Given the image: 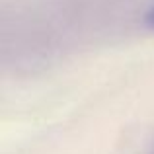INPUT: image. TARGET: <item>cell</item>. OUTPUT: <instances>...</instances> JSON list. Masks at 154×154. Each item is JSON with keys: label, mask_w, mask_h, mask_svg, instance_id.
I'll return each mask as SVG.
<instances>
[{"label": "cell", "mask_w": 154, "mask_h": 154, "mask_svg": "<svg viewBox=\"0 0 154 154\" xmlns=\"http://www.w3.org/2000/svg\"><path fill=\"white\" fill-rule=\"evenodd\" d=\"M144 23H146L150 29H154V6H150L144 14Z\"/></svg>", "instance_id": "obj_1"}]
</instances>
